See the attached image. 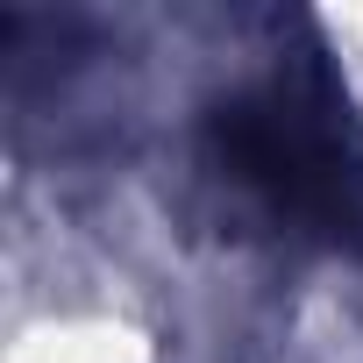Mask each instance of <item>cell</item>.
Instances as JSON below:
<instances>
[{"mask_svg":"<svg viewBox=\"0 0 363 363\" xmlns=\"http://www.w3.org/2000/svg\"><path fill=\"white\" fill-rule=\"evenodd\" d=\"M207 150H214V171L264 221H278L292 235H320V242H349L363 228L356 171L342 157L335 121L320 107H306L285 79L214 107Z\"/></svg>","mask_w":363,"mask_h":363,"instance_id":"6da1fadb","label":"cell"}]
</instances>
